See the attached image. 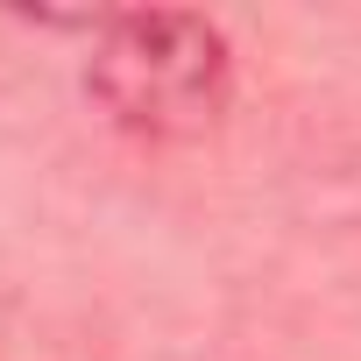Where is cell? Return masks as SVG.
Wrapping results in <instances>:
<instances>
[{
    "instance_id": "6da1fadb",
    "label": "cell",
    "mask_w": 361,
    "mask_h": 361,
    "mask_svg": "<svg viewBox=\"0 0 361 361\" xmlns=\"http://www.w3.org/2000/svg\"><path fill=\"white\" fill-rule=\"evenodd\" d=\"M85 99L149 149L199 142L234 106V43L192 8H106L85 50Z\"/></svg>"
}]
</instances>
